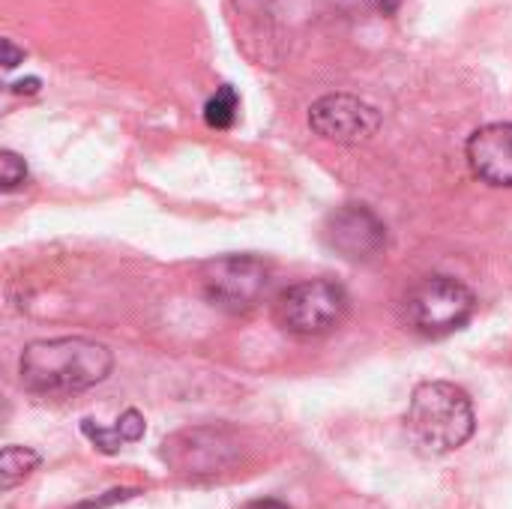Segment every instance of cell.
Returning a JSON list of instances; mask_svg holds the SVG:
<instances>
[{"mask_svg":"<svg viewBox=\"0 0 512 509\" xmlns=\"http://www.w3.org/2000/svg\"><path fill=\"white\" fill-rule=\"evenodd\" d=\"M114 369V354L108 345L63 336L36 339L21 351L18 381L33 396H75L102 384Z\"/></svg>","mask_w":512,"mask_h":509,"instance_id":"obj_1","label":"cell"},{"mask_svg":"<svg viewBox=\"0 0 512 509\" xmlns=\"http://www.w3.org/2000/svg\"><path fill=\"white\" fill-rule=\"evenodd\" d=\"M405 429L420 453L447 456V453L465 447L477 429L471 396L450 381L417 384V390L408 402Z\"/></svg>","mask_w":512,"mask_h":509,"instance_id":"obj_2","label":"cell"},{"mask_svg":"<svg viewBox=\"0 0 512 509\" xmlns=\"http://www.w3.org/2000/svg\"><path fill=\"white\" fill-rule=\"evenodd\" d=\"M477 312L474 291L444 273L426 276L405 297V321L426 339H444L462 330Z\"/></svg>","mask_w":512,"mask_h":509,"instance_id":"obj_3","label":"cell"},{"mask_svg":"<svg viewBox=\"0 0 512 509\" xmlns=\"http://www.w3.org/2000/svg\"><path fill=\"white\" fill-rule=\"evenodd\" d=\"M201 291L207 303L228 315H249L270 291V264L258 255H222L201 267Z\"/></svg>","mask_w":512,"mask_h":509,"instance_id":"obj_4","label":"cell"},{"mask_svg":"<svg viewBox=\"0 0 512 509\" xmlns=\"http://www.w3.org/2000/svg\"><path fill=\"white\" fill-rule=\"evenodd\" d=\"M348 291L333 279H306L279 294L276 321L285 333L315 339L333 333L348 315Z\"/></svg>","mask_w":512,"mask_h":509,"instance_id":"obj_5","label":"cell"},{"mask_svg":"<svg viewBox=\"0 0 512 509\" xmlns=\"http://www.w3.org/2000/svg\"><path fill=\"white\" fill-rule=\"evenodd\" d=\"M240 450L228 429L201 426L183 429L162 444V459L183 477H213L225 474L237 462Z\"/></svg>","mask_w":512,"mask_h":509,"instance_id":"obj_6","label":"cell"},{"mask_svg":"<svg viewBox=\"0 0 512 509\" xmlns=\"http://www.w3.org/2000/svg\"><path fill=\"white\" fill-rule=\"evenodd\" d=\"M324 243L351 264H372L387 249V225L366 204H345L324 222Z\"/></svg>","mask_w":512,"mask_h":509,"instance_id":"obj_7","label":"cell"},{"mask_svg":"<svg viewBox=\"0 0 512 509\" xmlns=\"http://www.w3.org/2000/svg\"><path fill=\"white\" fill-rule=\"evenodd\" d=\"M309 126L315 135L336 144H363L381 129V114L360 96L327 93L309 108Z\"/></svg>","mask_w":512,"mask_h":509,"instance_id":"obj_8","label":"cell"},{"mask_svg":"<svg viewBox=\"0 0 512 509\" xmlns=\"http://www.w3.org/2000/svg\"><path fill=\"white\" fill-rule=\"evenodd\" d=\"M465 159L477 180L512 189V123L480 126L465 144Z\"/></svg>","mask_w":512,"mask_h":509,"instance_id":"obj_9","label":"cell"},{"mask_svg":"<svg viewBox=\"0 0 512 509\" xmlns=\"http://www.w3.org/2000/svg\"><path fill=\"white\" fill-rule=\"evenodd\" d=\"M81 432H84V438L93 441L105 456H114V453L123 450L126 444H135V441L144 438V417H141L135 408H129V411H123V414L117 417V423H114L111 429L96 426L93 420H84V423H81Z\"/></svg>","mask_w":512,"mask_h":509,"instance_id":"obj_10","label":"cell"},{"mask_svg":"<svg viewBox=\"0 0 512 509\" xmlns=\"http://www.w3.org/2000/svg\"><path fill=\"white\" fill-rule=\"evenodd\" d=\"M240 114V96L231 84L216 87V93L204 105V120L210 129H231Z\"/></svg>","mask_w":512,"mask_h":509,"instance_id":"obj_11","label":"cell"},{"mask_svg":"<svg viewBox=\"0 0 512 509\" xmlns=\"http://www.w3.org/2000/svg\"><path fill=\"white\" fill-rule=\"evenodd\" d=\"M39 453L27 450V447H3L0 456V474H3V489L9 492L12 486H18L24 477H30L39 468Z\"/></svg>","mask_w":512,"mask_h":509,"instance_id":"obj_12","label":"cell"},{"mask_svg":"<svg viewBox=\"0 0 512 509\" xmlns=\"http://www.w3.org/2000/svg\"><path fill=\"white\" fill-rule=\"evenodd\" d=\"M24 180H27V162H24L18 153L3 150V153H0V186H3V192L18 189Z\"/></svg>","mask_w":512,"mask_h":509,"instance_id":"obj_13","label":"cell"},{"mask_svg":"<svg viewBox=\"0 0 512 509\" xmlns=\"http://www.w3.org/2000/svg\"><path fill=\"white\" fill-rule=\"evenodd\" d=\"M18 60H24V51H18L12 39H3V66L6 69H15Z\"/></svg>","mask_w":512,"mask_h":509,"instance_id":"obj_14","label":"cell"},{"mask_svg":"<svg viewBox=\"0 0 512 509\" xmlns=\"http://www.w3.org/2000/svg\"><path fill=\"white\" fill-rule=\"evenodd\" d=\"M39 90V78H27V81H15L12 93H36Z\"/></svg>","mask_w":512,"mask_h":509,"instance_id":"obj_15","label":"cell"},{"mask_svg":"<svg viewBox=\"0 0 512 509\" xmlns=\"http://www.w3.org/2000/svg\"><path fill=\"white\" fill-rule=\"evenodd\" d=\"M246 509H291L288 504L276 501V498H261V501H252Z\"/></svg>","mask_w":512,"mask_h":509,"instance_id":"obj_16","label":"cell"}]
</instances>
